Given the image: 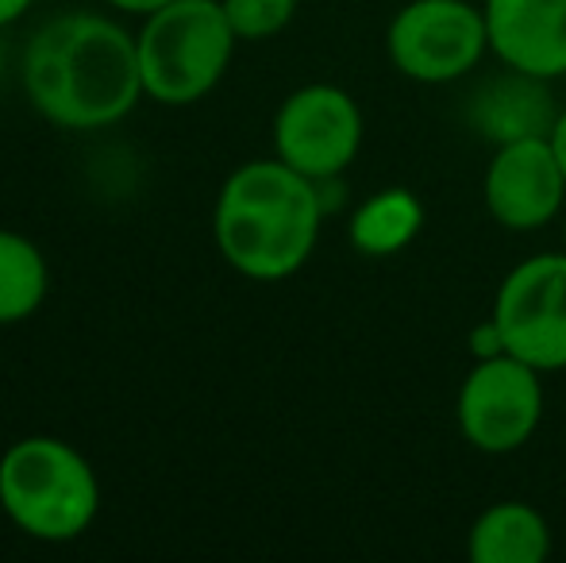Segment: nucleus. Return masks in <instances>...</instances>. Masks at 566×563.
<instances>
[{"mask_svg":"<svg viewBox=\"0 0 566 563\" xmlns=\"http://www.w3.org/2000/svg\"><path fill=\"white\" fill-rule=\"evenodd\" d=\"M493 324L509 355L536 371H566V256L544 251L516 263L497 285Z\"/></svg>","mask_w":566,"mask_h":563,"instance_id":"obj_8","label":"nucleus"},{"mask_svg":"<svg viewBox=\"0 0 566 563\" xmlns=\"http://www.w3.org/2000/svg\"><path fill=\"white\" fill-rule=\"evenodd\" d=\"M31 4H35V0H0V28H12V23H20L23 15H28Z\"/></svg>","mask_w":566,"mask_h":563,"instance_id":"obj_18","label":"nucleus"},{"mask_svg":"<svg viewBox=\"0 0 566 563\" xmlns=\"http://www.w3.org/2000/svg\"><path fill=\"white\" fill-rule=\"evenodd\" d=\"M101 4L116 8V12H127V15H150L163 4H170V0H101Z\"/></svg>","mask_w":566,"mask_h":563,"instance_id":"obj_16","label":"nucleus"},{"mask_svg":"<svg viewBox=\"0 0 566 563\" xmlns=\"http://www.w3.org/2000/svg\"><path fill=\"white\" fill-rule=\"evenodd\" d=\"M544 371L501 352L478 359L454 398V421L462 440L482 456L521 451L544 421Z\"/></svg>","mask_w":566,"mask_h":563,"instance_id":"obj_6","label":"nucleus"},{"mask_svg":"<svg viewBox=\"0 0 566 563\" xmlns=\"http://www.w3.org/2000/svg\"><path fill=\"white\" fill-rule=\"evenodd\" d=\"M544 85L547 82H539V77L509 70L505 82L490 85L474 105V121H478V128H482V136H490L493 143L547 136L559 113L547 108Z\"/></svg>","mask_w":566,"mask_h":563,"instance_id":"obj_12","label":"nucleus"},{"mask_svg":"<svg viewBox=\"0 0 566 563\" xmlns=\"http://www.w3.org/2000/svg\"><path fill=\"white\" fill-rule=\"evenodd\" d=\"M0 510L23 536L70 544L101 513L93 463L59 436H23L0 456Z\"/></svg>","mask_w":566,"mask_h":563,"instance_id":"obj_3","label":"nucleus"},{"mask_svg":"<svg viewBox=\"0 0 566 563\" xmlns=\"http://www.w3.org/2000/svg\"><path fill=\"white\" fill-rule=\"evenodd\" d=\"M239 35L231 31L224 0H170L143 15L135 31L139 74L147 101L186 108L224 82Z\"/></svg>","mask_w":566,"mask_h":563,"instance_id":"obj_4","label":"nucleus"},{"mask_svg":"<svg viewBox=\"0 0 566 563\" xmlns=\"http://www.w3.org/2000/svg\"><path fill=\"white\" fill-rule=\"evenodd\" d=\"M547 139H552V150H555V158H559V166H563V174H566V108H563L559 116H555Z\"/></svg>","mask_w":566,"mask_h":563,"instance_id":"obj_17","label":"nucleus"},{"mask_svg":"<svg viewBox=\"0 0 566 563\" xmlns=\"http://www.w3.org/2000/svg\"><path fill=\"white\" fill-rule=\"evenodd\" d=\"M490 51L485 12L470 0H409L386 31L394 70L420 85H448L467 77Z\"/></svg>","mask_w":566,"mask_h":563,"instance_id":"obj_5","label":"nucleus"},{"mask_svg":"<svg viewBox=\"0 0 566 563\" xmlns=\"http://www.w3.org/2000/svg\"><path fill=\"white\" fill-rule=\"evenodd\" d=\"M363 108L347 90L313 82L293 90L274 113V155L313 181H336L363 150Z\"/></svg>","mask_w":566,"mask_h":563,"instance_id":"obj_7","label":"nucleus"},{"mask_svg":"<svg viewBox=\"0 0 566 563\" xmlns=\"http://www.w3.org/2000/svg\"><path fill=\"white\" fill-rule=\"evenodd\" d=\"M467 552L474 563H544L552 556V529L528 502H493L470 525Z\"/></svg>","mask_w":566,"mask_h":563,"instance_id":"obj_11","label":"nucleus"},{"mask_svg":"<svg viewBox=\"0 0 566 563\" xmlns=\"http://www.w3.org/2000/svg\"><path fill=\"white\" fill-rule=\"evenodd\" d=\"M51 267L35 240L0 228V329L23 324L46 305Z\"/></svg>","mask_w":566,"mask_h":563,"instance_id":"obj_14","label":"nucleus"},{"mask_svg":"<svg viewBox=\"0 0 566 563\" xmlns=\"http://www.w3.org/2000/svg\"><path fill=\"white\" fill-rule=\"evenodd\" d=\"M482 12L501 66L539 82L566 77V0H485Z\"/></svg>","mask_w":566,"mask_h":563,"instance_id":"obj_10","label":"nucleus"},{"mask_svg":"<svg viewBox=\"0 0 566 563\" xmlns=\"http://www.w3.org/2000/svg\"><path fill=\"white\" fill-rule=\"evenodd\" d=\"M482 197L490 217L509 232H536L563 212L566 174L547 136L497 143L485 166Z\"/></svg>","mask_w":566,"mask_h":563,"instance_id":"obj_9","label":"nucleus"},{"mask_svg":"<svg viewBox=\"0 0 566 563\" xmlns=\"http://www.w3.org/2000/svg\"><path fill=\"white\" fill-rule=\"evenodd\" d=\"M324 225L321 181L282 158H254L224 178L212 205L220 259L251 282H282L313 259Z\"/></svg>","mask_w":566,"mask_h":563,"instance_id":"obj_2","label":"nucleus"},{"mask_svg":"<svg viewBox=\"0 0 566 563\" xmlns=\"http://www.w3.org/2000/svg\"><path fill=\"white\" fill-rule=\"evenodd\" d=\"M424 228V205L412 189L389 186L366 197L355 212H350V248L366 259H389L405 251Z\"/></svg>","mask_w":566,"mask_h":563,"instance_id":"obj_13","label":"nucleus"},{"mask_svg":"<svg viewBox=\"0 0 566 563\" xmlns=\"http://www.w3.org/2000/svg\"><path fill=\"white\" fill-rule=\"evenodd\" d=\"M20 82L31 108L66 132L113 128L147 97L135 35L113 15L85 8L51 15L31 31Z\"/></svg>","mask_w":566,"mask_h":563,"instance_id":"obj_1","label":"nucleus"},{"mask_svg":"<svg viewBox=\"0 0 566 563\" xmlns=\"http://www.w3.org/2000/svg\"><path fill=\"white\" fill-rule=\"evenodd\" d=\"M297 4L301 0H224V12L239 43H262L290 28Z\"/></svg>","mask_w":566,"mask_h":563,"instance_id":"obj_15","label":"nucleus"}]
</instances>
